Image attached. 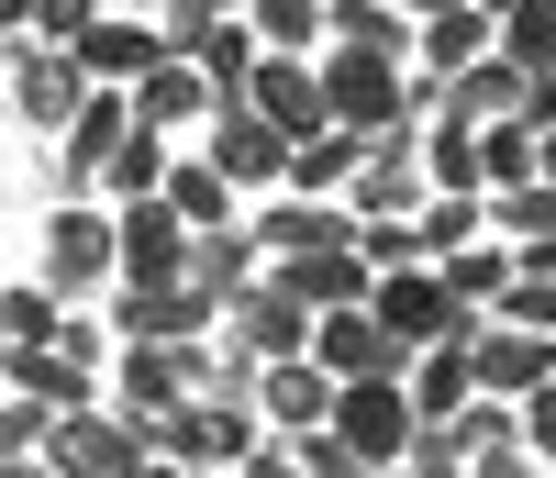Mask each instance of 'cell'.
<instances>
[{
  "instance_id": "e575fe53",
  "label": "cell",
  "mask_w": 556,
  "mask_h": 478,
  "mask_svg": "<svg viewBox=\"0 0 556 478\" xmlns=\"http://www.w3.org/2000/svg\"><path fill=\"white\" fill-rule=\"evenodd\" d=\"M0 334H12V345H56V334H67V301L45 290V278H23V290H0Z\"/></svg>"
},
{
  "instance_id": "e0dca14e",
  "label": "cell",
  "mask_w": 556,
  "mask_h": 478,
  "mask_svg": "<svg viewBox=\"0 0 556 478\" xmlns=\"http://www.w3.org/2000/svg\"><path fill=\"white\" fill-rule=\"evenodd\" d=\"M123 134H134V112H123V89H89V101L67 112V134H56V189H67V201H78L89 178H101V156L123 146Z\"/></svg>"
},
{
  "instance_id": "db71d44e",
  "label": "cell",
  "mask_w": 556,
  "mask_h": 478,
  "mask_svg": "<svg viewBox=\"0 0 556 478\" xmlns=\"http://www.w3.org/2000/svg\"><path fill=\"white\" fill-rule=\"evenodd\" d=\"M0 356H12V334H0Z\"/></svg>"
},
{
  "instance_id": "7c38bea8",
  "label": "cell",
  "mask_w": 556,
  "mask_h": 478,
  "mask_svg": "<svg viewBox=\"0 0 556 478\" xmlns=\"http://www.w3.org/2000/svg\"><path fill=\"white\" fill-rule=\"evenodd\" d=\"M223 334H235V345H245L256 367H290V356L312 345V312H301L290 290H278V278H267V267H256V278H245V290H235V301H223Z\"/></svg>"
},
{
  "instance_id": "1f68e13d",
  "label": "cell",
  "mask_w": 556,
  "mask_h": 478,
  "mask_svg": "<svg viewBox=\"0 0 556 478\" xmlns=\"http://www.w3.org/2000/svg\"><path fill=\"white\" fill-rule=\"evenodd\" d=\"M245 34L267 56H323V0H245Z\"/></svg>"
},
{
  "instance_id": "ac0fdd59",
  "label": "cell",
  "mask_w": 556,
  "mask_h": 478,
  "mask_svg": "<svg viewBox=\"0 0 556 478\" xmlns=\"http://www.w3.org/2000/svg\"><path fill=\"white\" fill-rule=\"evenodd\" d=\"M245 112H267L290 146H301V134H323V67H312V56H256Z\"/></svg>"
},
{
  "instance_id": "4fadbf2b",
  "label": "cell",
  "mask_w": 556,
  "mask_h": 478,
  "mask_svg": "<svg viewBox=\"0 0 556 478\" xmlns=\"http://www.w3.org/2000/svg\"><path fill=\"white\" fill-rule=\"evenodd\" d=\"M45 290H56L67 312L89 301V290H112V212H56V223H45Z\"/></svg>"
},
{
  "instance_id": "60d3db41",
  "label": "cell",
  "mask_w": 556,
  "mask_h": 478,
  "mask_svg": "<svg viewBox=\"0 0 556 478\" xmlns=\"http://www.w3.org/2000/svg\"><path fill=\"white\" fill-rule=\"evenodd\" d=\"M501 123L545 134V123H556V67H513V112H501Z\"/></svg>"
},
{
  "instance_id": "30bf717a",
  "label": "cell",
  "mask_w": 556,
  "mask_h": 478,
  "mask_svg": "<svg viewBox=\"0 0 556 478\" xmlns=\"http://www.w3.org/2000/svg\"><path fill=\"white\" fill-rule=\"evenodd\" d=\"M468 378H479V401H523L556 378V334H513V323H468Z\"/></svg>"
},
{
  "instance_id": "2e32d148",
  "label": "cell",
  "mask_w": 556,
  "mask_h": 478,
  "mask_svg": "<svg viewBox=\"0 0 556 478\" xmlns=\"http://www.w3.org/2000/svg\"><path fill=\"white\" fill-rule=\"evenodd\" d=\"M267 278H278V290H290L301 312H345V301H367V256H356V234H334V246H301V256H278Z\"/></svg>"
},
{
  "instance_id": "cb8c5ba5",
  "label": "cell",
  "mask_w": 556,
  "mask_h": 478,
  "mask_svg": "<svg viewBox=\"0 0 556 478\" xmlns=\"http://www.w3.org/2000/svg\"><path fill=\"white\" fill-rule=\"evenodd\" d=\"M256 56H267V45L245 34V12H212V34L190 45V67H201V89H212V112H223V101H245V78H256Z\"/></svg>"
},
{
  "instance_id": "3957f363",
  "label": "cell",
  "mask_w": 556,
  "mask_h": 478,
  "mask_svg": "<svg viewBox=\"0 0 556 478\" xmlns=\"http://www.w3.org/2000/svg\"><path fill=\"white\" fill-rule=\"evenodd\" d=\"M323 123H345V134H379V123H401V56H367V45H323Z\"/></svg>"
},
{
  "instance_id": "8fae6325",
  "label": "cell",
  "mask_w": 556,
  "mask_h": 478,
  "mask_svg": "<svg viewBox=\"0 0 556 478\" xmlns=\"http://www.w3.org/2000/svg\"><path fill=\"white\" fill-rule=\"evenodd\" d=\"M101 401L123 423H156L167 401H190V345H112L101 356Z\"/></svg>"
},
{
  "instance_id": "5bb4252c",
  "label": "cell",
  "mask_w": 556,
  "mask_h": 478,
  "mask_svg": "<svg viewBox=\"0 0 556 478\" xmlns=\"http://www.w3.org/2000/svg\"><path fill=\"white\" fill-rule=\"evenodd\" d=\"M201 156L235 178V189H278V167H290V134H278L267 112H245V101H223V112L201 123Z\"/></svg>"
},
{
  "instance_id": "681fc988",
  "label": "cell",
  "mask_w": 556,
  "mask_h": 478,
  "mask_svg": "<svg viewBox=\"0 0 556 478\" xmlns=\"http://www.w3.org/2000/svg\"><path fill=\"white\" fill-rule=\"evenodd\" d=\"M134 478H190V467H167V456H146V467H134Z\"/></svg>"
},
{
  "instance_id": "c3c4849f",
  "label": "cell",
  "mask_w": 556,
  "mask_h": 478,
  "mask_svg": "<svg viewBox=\"0 0 556 478\" xmlns=\"http://www.w3.org/2000/svg\"><path fill=\"white\" fill-rule=\"evenodd\" d=\"M0 478H67V467H45V456H12V467H0Z\"/></svg>"
},
{
  "instance_id": "7bdbcfd3",
  "label": "cell",
  "mask_w": 556,
  "mask_h": 478,
  "mask_svg": "<svg viewBox=\"0 0 556 478\" xmlns=\"http://www.w3.org/2000/svg\"><path fill=\"white\" fill-rule=\"evenodd\" d=\"M468 478H534V456H523V435H513V423L468 445Z\"/></svg>"
},
{
  "instance_id": "83f0119b",
  "label": "cell",
  "mask_w": 556,
  "mask_h": 478,
  "mask_svg": "<svg viewBox=\"0 0 556 478\" xmlns=\"http://www.w3.org/2000/svg\"><path fill=\"white\" fill-rule=\"evenodd\" d=\"M479 234H490V201H479V189H424V201H412V246H424V267L456 256V246H479Z\"/></svg>"
},
{
  "instance_id": "836d02e7",
  "label": "cell",
  "mask_w": 556,
  "mask_h": 478,
  "mask_svg": "<svg viewBox=\"0 0 556 478\" xmlns=\"http://www.w3.org/2000/svg\"><path fill=\"white\" fill-rule=\"evenodd\" d=\"M523 178H534V134L523 123H479V201H501Z\"/></svg>"
},
{
  "instance_id": "f1b7e54d",
  "label": "cell",
  "mask_w": 556,
  "mask_h": 478,
  "mask_svg": "<svg viewBox=\"0 0 556 478\" xmlns=\"http://www.w3.org/2000/svg\"><path fill=\"white\" fill-rule=\"evenodd\" d=\"M178 278H190L201 301H235L245 278H256V246H245V223H212V234H190V267H178Z\"/></svg>"
},
{
  "instance_id": "8d00e7d4",
  "label": "cell",
  "mask_w": 556,
  "mask_h": 478,
  "mask_svg": "<svg viewBox=\"0 0 556 478\" xmlns=\"http://www.w3.org/2000/svg\"><path fill=\"white\" fill-rule=\"evenodd\" d=\"M401 467H412V478H468V435H456V423H412Z\"/></svg>"
},
{
  "instance_id": "ab89813d",
  "label": "cell",
  "mask_w": 556,
  "mask_h": 478,
  "mask_svg": "<svg viewBox=\"0 0 556 478\" xmlns=\"http://www.w3.org/2000/svg\"><path fill=\"white\" fill-rule=\"evenodd\" d=\"M513 435H523V456H534V467H556V378L513 401Z\"/></svg>"
},
{
  "instance_id": "816d5d0a",
  "label": "cell",
  "mask_w": 556,
  "mask_h": 478,
  "mask_svg": "<svg viewBox=\"0 0 556 478\" xmlns=\"http://www.w3.org/2000/svg\"><path fill=\"white\" fill-rule=\"evenodd\" d=\"M201 12H245V0H201Z\"/></svg>"
},
{
  "instance_id": "f5cc1de1",
  "label": "cell",
  "mask_w": 556,
  "mask_h": 478,
  "mask_svg": "<svg viewBox=\"0 0 556 478\" xmlns=\"http://www.w3.org/2000/svg\"><path fill=\"white\" fill-rule=\"evenodd\" d=\"M367 478H412V467H367Z\"/></svg>"
},
{
  "instance_id": "5b68a950",
  "label": "cell",
  "mask_w": 556,
  "mask_h": 478,
  "mask_svg": "<svg viewBox=\"0 0 556 478\" xmlns=\"http://www.w3.org/2000/svg\"><path fill=\"white\" fill-rule=\"evenodd\" d=\"M178 267H190V223L167 201H112V278L123 290H167Z\"/></svg>"
},
{
  "instance_id": "11a10c76",
  "label": "cell",
  "mask_w": 556,
  "mask_h": 478,
  "mask_svg": "<svg viewBox=\"0 0 556 478\" xmlns=\"http://www.w3.org/2000/svg\"><path fill=\"white\" fill-rule=\"evenodd\" d=\"M212 478H235V467H212Z\"/></svg>"
},
{
  "instance_id": "b9f144b4",
  "label": "cell",
  "mask_w": 556,
  "mask_h": 478,
  "mask_svg": "<svg viewBox=\"0 0 556 478\" xmlns=\"http://www.w3.org/2000/svg\"><path fill=\"white\" fill-rule=\"evenodd\" d=\"M212 34V12H201V0H156V56H178V67H190V45Z\"/></svg>"
},
{
  "instance_id": "9a60e30c",
  "label": "cell",
  "mask_w": 556,
  "mask_h": 478,
  "mask_svg": "<svg viewBox=\"0 0 556 478\" xmlns=\"http://www.w3.org/2000/svg\"><path fill=\"white\" fill-rule=\"evenodd\" d=\"M67 67H78L89 89H134V78L156 67V23H146V12H101L89 34H67Z\"/></svg>"
},
{
  "instance_id": "f35d334b",
  "label": "cell",
  "mask_w": 556,
  "mask_h": 478,
  "mask_svg": "<svg viewBox=\"0 0 556 478\" xmlns=\"http://www.w3.org/2000/svg\"><path fill=\"white\" fill-rule=\"evenodd\" d=\"M490 323H513V334H556V278H513Z\"/></svg>"
},
{
  "instance_id": "ee69618b",
  "label": "cell",
  "mask_w": 556,
  "mask_h": 478,
  "mask_svg": "<svg viewBox=\"0 0 556 478\" xmlns=\"http://www.w3.org/2000/svg\"><path fill=\"white\" fill-rule=\"evenodd\" d=\"M112 0H34V45H67V34H89Z\"/></svg>"
},
{
  "instance_id": "bcb514c9",
  "label": "cell",
  "mask_w": 556,
  "mask_h": 478,
  "mask_svg": "<svg viewBox=\"0 0 556 478\" xmlns=\"http://www.w3.org/2000/svg\"><path fill=\"white\" fill-rule=\"evenodd\" d=\"M12 34H34V0H0V45H12Z\"/></svg>"
},
{
  "instance_id": "52a82bcc",
  "label": "cell",
  "mask_w": 556,
  "mask_h": 478,
  "mask_svg": "<svg viewBox=\"0 0 556 478\" xmlns=\"http://www.w3.org/2000/svg\"><path fill=\"white\" fill-rule=\"evenodd\" d=\"M223 323V301H201L190 278H167V290H123L112 278V345H201Z\"/></svg>"
},
{
  "instance_id": "ffe728a7",
  "label": "cell",
  "mask_w": 556,
  "mask_h": 478,
  "mask_svg": "<svg viewBox=\"0 0 556 478\" xmlns=\"http://www.w3.org/2000/svg\"><path fill=\"white\" fill-rule=\"evenodd\" d=\"M123 112L146 123V134H178V123H212V89H201V67H178V56H156L146 78L123 89Z\"/></svg>"
},
{
  "instance_id": "277c9868",
  "label": "cell",
  "mask_w": 556,
  "mask_h": 478,
  "mask_svg": "<svg viewBox=\"0 0 556 478\" xmlns=\"http://www.w3.org/2000/svg\"><path fill=\"white\" fill-rule=\"evenodd\" d=\"M412 412L401 401V378H356V390H334V412H323V435H334L356 467H401V445H412Z\"/></svg>"
},
{
  "instance_id": "6da1fadb",
  "label": "cell",
  "mask_w": 556,
  "mask_h": 478,
  "mask_svg": "<svg viewBox=\"0 0 556 478\" xmlns=\"http://www.w3.org/2000/svg\"><path fill=\"white\" fill-rule=\"evenodd\" d=\"M134 435H146V456H167V467H190V478H212V467H235L256 435H267V423L245 412V401H167L156 423H134Z\"/></svg>"
},
{
  "instance_id": "8992f818",
  "label": "cell",
  "mask_w": 556,
  "mask_h": 478,
  "mask_svg": "<svg viewBox=\"0 0 556 478\" xmlns=\"http://www.w3.org/2000/svg\"><path fill=\"white\" fill-rule=\"evenodd\" d=\"M301 356H312L323 378H334V390H356V378H401V367H412V345L367 323V301H345V312H312V345H301Z\"/></svg>"
},
{
  "instance_id": "f6af8a7d",
  "label": "cell",
  "mask_w": 556,
  "mask_h": 478,
  "mask_svg": "<svg viewBox=\"0 0 556 478\" xmlns=\"http://www.w3.org/2000/svg\"><path fill=\"white\" fill-rule=\"evenodd\" d=\"M290 456H301V478H367V467H356L334 435H323V423H312V435H290Z\"/></svg>"
},
{
  "instance_id": "44dd1931",
  "label": "cell",
  "mask_w": 556,
  "mask_h": 478,
  "mask_svg": "<svg viewBox=\"0 0 556 478\" xmlns=\"http://www.w3.org/2000/svg\"><path fill=\"white\" fill-rule=\"evenodd\" d=\"M323 412H334V378H323L312 356H290V367L256 378V423H267V435H312Z\"/></svg>"
},
{
  "instance_id": "7dc6e473",
  "label": "cell",
  "mask_w": 556,
  "mask_h": 478,
  "mask_svg": "<svg viewBox=\"0 0 556 478\" xmlns=\"http://www.w3.org/2000/svg\"><path fill=\"white\" fill-rule=\"evenodd\" d=\"M534 178H545V189H556V123H545V134H534Z\"/></svg>"
},
{
  "instance_id": "f546056e",
  "label": "cell",
  "mask_w": 556,
  "mask_h": 478,
  "mask_svg": "<svg viewBox=\"0 0 556 478\" xmlns=\"http://www.w3.org/2000/svg\"><path fill=\"white\" fill-rule=\"evenodd\" d=\"M434 278H445L456 312H501V290H513V246H456V256H434Z\"/></svg>"
},
{
  "instance_id": "484cf974",
  "label": "cell",
  "mask_w": 556,
  "mask_h": 478,
  "mask_svg": "<svg viewBox=\"0 0 556 478\" xmlns=\"http://www.w3.org/2000/svg\"><path fill=\"white\" fill-rule=\"evenodd\" d=\"M401 401L424 412V423H456V412L479 401V378H468V345H424V356L401 367Z\"/></svg>"
},
{
  "instance_id": "f907efd6",
  "label": "cell",
  "mask_w": 556,
  "mask_h": 478,
  "mask_svg": "<svg viewBox=\"0 0 556 478\" xmlns=\"http://www.w3.org/2000/svg\"><path fill=\"white\" fill-rule=\"evenodd\" d=\"M468 12H490V23H501V12H523V0H468Z\"/></svg>"
},
{
  "instance_id": "d6986e66",
  "label": "cell",
  "mask_w": 556,
  "mask_h": 478,
  "mask_svg": "<svg viewBox=\"0 0 556 478\" xmlns=\"http://www.w3.org/2000/svg\"><path fill=\"white\" fill-rule=\"evenodd\" d=\"M0 378H12L23 401H45V412H89V401H101V367H78L67 345H12Z\"/></svg>"
},
{
  "instance_id": "74e56055",
  "label": "cell",
  "mask_w": 556,
  "mask_h": 478,
  "mask_svg": "<svg viewBox=\"0 0 556 478\" xmlns=\"http://www.w3.org/2000/svg\"><path fill=\"white\" fill-rule=\"evenodd\" d=\"M45 435H56V412H45V401H0V467H12V456H45Z\"/></svg>"
},
{
  "instance_id": "ba28073f",
  "label": "cell",
  "mask_w": 556,
  "mask_h": 478,
  "mask_svg": "<svg viewBox=\"0 0 556 478\" xmlns=\"http://www.w3.org/2000/svg\"><path fill=\"white\" fill-rule=\"evenodd\" d=\"M45 467H67V478H134V467H146V435H134L112 401H89V412H56Z\"/></svg>"
},
{
  "instance_id": "d4e9b609",
  "label": "cell",
  "mask_w": 556,
  "mask_h": 478,
  "mask_svg": "<svg viewBox=\"0 0 556 478\" xmlns=\"http://www.w3.org/2000/svg\"><path fill=\"white\" fill-rule=\"evenodd\" d=\"M156 201H167L178 223H190V234H212V223H235V201H245V189L223 178L212 156H167V178H156Z\"/></svg>"
},
{
  "instance_id": "4dcf8cb0",
  "label": "cell",
  "mask_w": 556,
  "mask_h": 478,
  "mask_svg": "<svg viewBox=\"0 0 556 478\" xmlns=\"http://www.w3.org/2000/svg\"><path fill=\"white\" fill-rule=\"evenodd\" d=\"M424 189H479V123L468 112H434L424 123Z\"/></svg>"
},
{
  "instance_id": "7402d4cb",
  "label": "cell",
  "mask_w": 556,
  "mask_h": 478,
  "mask_svg": "<svg viewBox=\"0 0 556 478\" xmlns=\"http://www.w3.org/2000/svg\"><path fill=\"white\" fill-rule=\"evenodd\" d=\"M490 45H501V23H490V12H468V0H456V12H424V23H412V56H424V78L479 67Z\"/></svg>"
},
{
  "instance_id": "4316f807",
  "label": "cell",
  "mask_w": 556,
  "mask_h": 478,
  "mask_svg": "<svg viewBox=\"0 0 556 478\" xmlns=\"http://www.w3.org/2000/svg\"><path fill=\"white\" fill-rule=\"evenodd\" d=\"M323 45H367V56L412 67V12L401 0H323Z\"/></svg>"
},
{
  "instance_id": "9c48e42d",
  "label": "cell",
  "mask_w": 556,
  "mask_h": 478,
  "mask_svg": "<svg viewBox=\"0 0 556 478\" xmlns=\"http://www.w3.org/2000/svg\"><path fill=\"white\" fill-rule=\"evenodd\" d=\"M0 67H12V112H23L34 134H67V112L89 101V78L67 67V45H34V34H12V45H0Z\"/></svg>"
},
{
  "instance_id": "d6a6232c",
  "label": "cell",
  "mask_w": 556,
  "mask_h": 478,
  "mask_svg": "<svg viewBox=\"0 0 556 478\" xmlns=\"http://www.w3.org/2000/svg\"><path fill=\"white\" fill-rule=\"evenodd\" d=\"M156 178H167V134H146V123H134L123 146L101 156V178H89V189H112V201H156Z\"/></svg>"
},
{
  "instance_id": "d590c367",
  "label": "cell",
  "mask_w": 556,
  "mask_h": 478,
  "mask_svg": "<svg viewBox=\"0 0 556 478\" xmlns=\"http://www.w3.org/2000/svg\"><path fill=\"white\" fill-rule=\"evenodd\" d=\"M501 56H513V67H556V0L501 12Z\"/></svg>"
},
{
  "instance_id": "7a4b0ae2",
  "label": "cell",
  "mask_w": 556,
  "mask_h": 478,
  "mask_svg": "<svg viewBox=\"0 0 556 478\" xmlns=\"http://www.w3.org/2000/svg\"><path fill=\"white\" fill-rule=\"evenodd\" d=\"M367 323L401 334V345L424 356V345H468V323H479V312H456L434 267H379V278H367Z\"/></svg>"
},
{
  "instance_id": "603a6c76",
  "label": "cell",
  "mask_w": 556,
  "mask_h": 478,
  "mask_svg": "<svg viewBox=\"0 0 556 478\" xmlns=\"http://www.w3.org/2000/svg\"><path fill=\"white\" fill-rule=\"evenodd\" d=\"M345 178H356V134H345V123L301 134L290 167H278V189H290V201H345Z\"/></svg>"
}]
</instances>
